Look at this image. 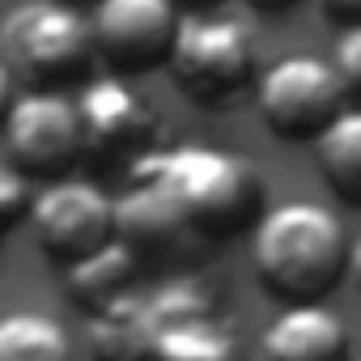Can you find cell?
Returning a JSON list of instances; mask_svg holds the SVG:
<instances>
[{
  "label": "cell",
  "instance_id": "6da1fadb",
  "mask_svg": "<svg viewBox=\"0 0 361 361\" xmlns=\"http://www.w3.org/2000/svg\"><path fill=\"white\" fill-rule=\"evenodd\" d=\"M136 178L170 200L174 217L196 243H221L255 230L264 213V178L251 157L217 145H174L153 149L132 166Z\"/></svg>",
  "mask_w": 361,
  "mask_h": 361
},
{
  "label": "cell",
  "instance_id": "7a4b0ae2",
  "mask_svg": "<svg viewBox=\"0 0 361 361\" xmlns=\"http://www.w3.org/2000/svg\"><path fill=\"white\" fill-rule=\"evenodd\" d=\"M348 272L340 217L314 200H285L255 221V276L281 302H323Z\"/></svg>",
  "mask_w": 361,
  "mask_h": 361
},
{
  "label": "cell",
  "instance_id": "3957f363",
  "mask_svg": "<svg viewBox=\"0 0 361 361\" xmlns=\"http://www.w3.org/2000/svg\"><path fill=\"white\" fill-rule=\"evenodd\" d=\"M0 56L30 90L85 85L98 60L90 18L64 0H22L0 22Z\"/></svg>",
  "mask_w": 361,
  "mask_h": 361
},
{
  "label": "cell",
  "instance_id": "277c9868",
  "mask_svg": "<svg viewBox=\"0 0 361 361\" xmlns=\"http://www.w3.org/2000/svg\"><path fill=\"white\" fill-rule=\"evenodd\" d=\"M166 68L188 102L226 111L255 90L259 47L243 22L200 13V18H183Z\"/></svg>",
  "mask_w": 361,
  "mask_h": 361
},
{
  "label": "cell",
  "instance_id": "5b68a950",
  "mask_svg": "<svg viewBox=\"0 0 361 361\" xmlns=\"http://www.w3.org/2000/svg\"><path fill=\"white\" fill-rule=\"evenodd\" d=\"M251 98H255L264 128L289 145L319 140V132L348 106V94H344L331 60L302 56V51L281 56L276 64L259 68Z\"/></svg>",
  "mask_w": 361,
  "mask_h": 361
},
{
  "label": "cell",
  "instance_id": "8992f818",
  "mask_svg": "<svg viewBox=\"0 0 361 361\" xmlns=\"http://www.w3.org/2000/svg\"><path fill=\"white\" fill-rule=\"evenodd\" d=\"M35 226V247L51 268H73L115 243V200L94 183V178H51V183L30 196V217Z\"/></svg>",
  "mask_w": 361,
  "mask_h": 361
},
{
  "label": "cell",
  "instance_id": "52a82bcc",
  "mask_svg": "<svg viewBox=\"0 0 361 361\" xmlns=\"http://www.w3.org/2000/svg\"><path fill=\"white\" fill-rule=\"evenodd\" d=\"M157 344L153 361H247V348L238 331L226 323L217 293L196 281V276H178L149 293Z\"/></svg>",
  "mask_w": 361,
  "mask_h": 361
},
{
  "label": "cell",
  "instance_id": "ba28073f",
  "mask_svg": "<svg viewBox=\"0 0 361 361\" xmlns=\"http://www.w3.org/2000/svg\"><path fill=\"white\" fill-rule=\"evenodd\" d=\"M73 102H77L81 145H85L90 161H98V166L132 161L136 166L145 153L157 149L161 119H157L153 102L140 90H132L128 77H119V73L90 77Z\"/></svg>",
  "mask_w": 361,
  "mask_h": 361
},
{
  "label": "cell",
  "instance_id": "9c48e42d",
  "mask_svg": "<svg viewBox=\"0 0 361 361\" xmlns=\"http://www.w3.org/2000/svg\"><path fill=\"white\" fill-rule=\"evenodd\" d=\"M5 149L9 166L26 178H64L81 157V119L77 102L60 90H30L18 94L5 115Z\"/></svg>",
  "mask_w": 361,
  "mask_h": 361
},
{
  "label": "cell",
  "instance_id": "30bf717a",
  "mask_svg": "<svg viewBox=\"0 0 361 361\" xmlns=\"http://www.w3.org/2000/svg\"><path fill=\"white\" fill-rule=\"evenodd\" d=\"M183 13L174 0H94L90 35L98 60L119 77L153 73L170 60Z\"/></svg>",
  "mask_w": 361,
  "mask_h": 361
},
{
  "label": "cell",
  "instance_id": "8fae6325",
  "mask_svg": "<svg viewBox=\"0 0 361 361\" xmlns=\"http://www.w3.org/2000/svg\"><path fill=\"white\" fill-rule=\"evenodd\" d=\"M259 361H353L348 323L323 302H285L259 336Z\"/></svg>",
  "mask_w": 361,
  "mask_h": 361
},
{
  "label": "cell",
  "instance_id": "7c38bea8",
  "mask_svg": "<svg viewBox=\"0 0 361 361\" xmlns=\"http://www.w3.org/2000/svg\"><path fill=\"white\" fill-rule=\"evenodd\" d=\"M115 238L136 259H174L200 247L188 234V226L174 217L170 200L149 178H136V174H132V188L115 200Z\"/></svg>",
  "mask_w": 361,
  "mask_h": 361
},
{
  "label": "cell",
  "instance_id": "4fadbf2b",
  "mask_svg": "<svg viewBox=\"0 0 361 361\" xmlns=\"http://www.w3.org/2000/svg\"><path fill=\"white\" fill-rule=\"evenodd\" d=\"M153 344H157V327H153L149 298L132 289L90 314L85 348L94 361H153Z\"/></svg>",
  "mask_w": 361,
  "mask_h": 361
},
{
  "label": "cell",
  "instance_id": "5bb4252c",
  "mask_svg": "<svg viewBox=\"0 0 361 361\" xmlns=\"http://www.w3.org/2000/svg\"><path fill=\"white\" fill-rule=\"evenodd\" d=\"M136 272H140V259L115 238V243H106L102 251H94L90 259L64 268V289H68V302H73V306H81L85 314H94V310H102L106 302L123 298V293L132 289Z\"/></svg>",
  "mask_w": 361,
  "mask_h": 361
},
{
  "label": "cell",
  "instance_id": "9a60e30c",
  "mask_svg": "<svg viewBox=\"0 0 361 361\" xmlns=\"http://www.w3.org/2000/svg\"><path fill=\"white\" fill-rule=\"evenodd\" d=\"M319 174L348 209H361V106H344L319 132Z\"/></svg>",
  "mask_w": 361,
  "mask_h": 361
},
{
  "label": "cell",
  "instance_id": "2e32d148",
  "mask_svg": "<svg viewBox=\"0 0 361 361\" xmlns=\"http://www.w3.org/2000/svg\"><path fill=\"white\" fill-rule=\"evenodd\" d=\"M0 361H77V348L60 319L13 310L0 319Z\"/></svg>",
  "mask_w": 361,
  "mask_h": 361
},
{
  "label": "cell",
  "instance_id": "e0dca14e",
  "mask_svg": "<svg viewBox=\"0 0 361 361\" xmlns=\"http://www.w3.org/2000/svg\"><path fill=\"white\" fill-rule=\"evenodd\" d=\"M30 178L18 174L9 161H0V243L30 217Z\"/></svg>",
  "mask_w": 361,
  "mask_h": 361
},
{
  "label": "cell",
  "instance_id": "ac0fdd59",
  "mask_svg": "<svg viewBox=\"0 0 361 361\" xmlns=\"http://www.w3.org/2000/svg\"><path fill=\"white\" fill-rule=\"evenodd\" d=\"M331 68H336L344 94L361 98V22H353V26L340 30L336 47H331Z\"/></svg>",
  "mask_w": 361,
  "mask_h": 361
},
{
  "label": "cell",
  "instance_id": "d6986e66",
  "mask_svg": "<svg viewBox=\"0 0 361 361\" xmlns=\"http://www.w3.org/2000/svg\"><path fill=\"white\" fill-rule=\"evenodd\" d=\"M319 9H323L327 18H336V22H344V26H353V22H361V0H319Z\"/></svg>",
  "mask_w": 361,
  "mask_h": 361
},
{
  "label": "cell",
  "instance_id": "ffe728a7",
  "mask_svg": "<svg viewBox=\"0 0 361 361\" xmlns=\"http://www.w3.org/2000/svg\"><path fill=\"white\" fill-rule=\"evenodd\" d=\"M13 98H18V77L9 73V64H5V60H0V128H5V115H9Z\"/></svg>",
  "mask_w": 361,
  "mask_h": 361
},
{
  "label": "cell",
  "instance_id": "44dd1931",
  "mask_svg": "<svg viewBox=\"0 0 361 361\" xmlns=\"http://www.w3.org/2000/svg\"><path fill=\"white\" fill-rule=\"evenodd\" d=\"M247 5H251L255 13H289L298 0H247Z\"/></svg>",
  "mask_w": 361,
  "mask_h": 361
},
{
  "label": "cell",
  "instance_id": "7402d4cb",
  "mask_svg": "<svg viewBox=\"0 0 361 361\" xmlns=\"http://www.w3.org/2000/svg\"><path fill=\"white\" fill-rule=\"evenodd\" d=\"M348 281H353V285L361 289V238H357V243L348 247Z\"/></svg>",
  "mask_w": 361,
  "mask_h": 361
},
{
  "label": "cell",
  "instance_id": "603a6c76",
  "mask_svg": "<svg viewBox=\"0 0 361 361\" xmlns=\"http://www.w3.org/2000/svg\"><path fill=\"white\" fill-rule=\"evenodd\" d=\"M174 5H178V9H200V13H204V9L221 5V0H174Z\"/></svg>",
  "mask_w": 361,
  "mask_h": 361
},
{
  "label": "cell",
  "instance_id": "cb8c5ba5",
  "mask_svg": "<svg viewBox=\"0 0 361 361\" xmlns=\"http://www.w3.org/2000/svg\"><path fill=\"white\" fill-rule=\"evenodd\" d=\"M64 5H77V9H85V5H94V0H64Z\"/></svg>",
  "mask_w": 361,
  "mask_h": 361
}]
</instances>
